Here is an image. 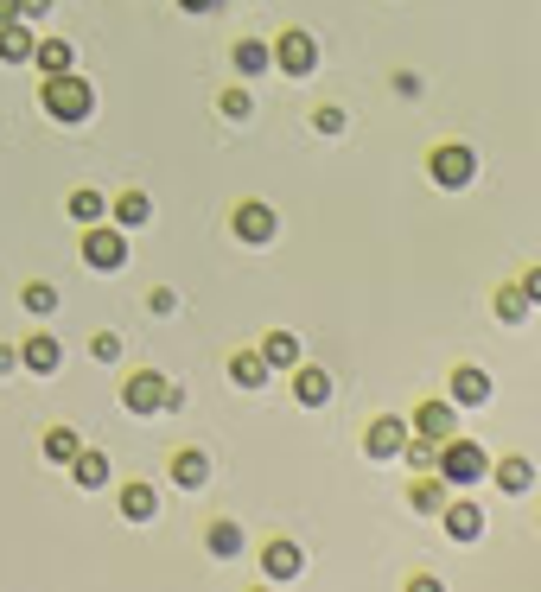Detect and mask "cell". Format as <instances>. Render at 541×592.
Returning a JSON list of instances; mask_svg holds the SVG:
<instances>
[{"mask_svg": "<svg viewBox=\"0 0 541 592\" xmlns=\"http://www.w3.org/2000/svg\"><path fill=\"white\" fill-rule=\"evenodd\" d=\"M440 529H446L459 548H471V542L484 535V510H478L471 497H446V510H440Z\"/></svg>", "mask_w": 541, "mask_h": 592, "instance_id": "9c48e42d", "label": "cell"}, {"mask_svg": "<svg viewBox=\"0 0 541 592\" xmlns=\"http://www.w3.org/2000/svg\"><path fill=\"white\" fill-rule=\"evenodd\" d=\"M71 217H77V223H102V217H109V204H102V191L77 185V191H71Z\"/></svg>", "mask_w": 541, "mask_h": 592, "instance_id": "f546056e", "label": "cell"}, {"mask_svg": "<svg viewBox=\"0 0 541 592\" xmlns=\"http://www.w3.org/2000/svg\"><path fill=\"white\" fill-rule=\"evenodd\" d=\"M32 64L45 77H58V71H77V51H71V39H39L32 45Z\"/></svg>", "mask_w": 541, "mask_h": 592, "instance_id": "7402d4cb", "label": "cell"}, {"mask_svg": "<svg viewBox=\"0 0 541 592\" xmlns=\"http://www.w3.org/2000/svg\"><path fill=\"white\" fill-rule=\"evenodd\" d=\"M217 109L230 115V121H249V115H255V96H249V90H223V96H217Z\"/></svg>", "mask_w": 541, "mask_h": 592, "instance_id": "d6a6232c", "label": "cell"}, {"mask_svg": "<svg viewBox=\"0 0 541 592\" xmlns=\"http://www.w3.org/2000/svg\"><path fill=\"white\" fill-rule=\"evenodd\" d=\"M39 102H45V115H51V121H64V128H83V121L96 115V90H90V83H83L77 71H58V77H45Z\"/></svg>", "mask_w": 541, "mask_h": 592, "instance_id": "6da1fadb", "label": "cell"}, {"mask_svg": "<svg viewBox=\"0 0 541 592\" xmlns=\"http://www.w3.org/2000/svg\"><path fill=\"white\" fill-rule=\"evenodd\" d=\"M230 64H236V77H261V71L274 64V45H268V39H236Z\"/></svg>", "mask_w": 541, "mask_h": 592, "instance_id": "ffe728a7", "label": "cell"}, {"mask_svg": "<svg viewBox=\"0 0 541 592\" xmlns=\"http://www.w3.org/2000/svg\"><path fill=\"white\" fill-rule=\"evenodd\" d=\"M179 7H185V13H217L223 0H179Z\"/></svg>", "mask_w": 541, "mask_h": 592, "instance_id": "ab89813d", "label": "cell"}, {"mask_svg": "<svg viewBox=\"0 0 541 592\" xmlns=\"http://www.w3.org/2000/svg\"><path fill=\"white\" fill-rule=\"evenodd\" d=\"M204 548L217 554V561H236L242 554V522H230V516H217L211 529H204Z\"/></svg>", "mask_w": 541, "mask_h": 592, "instance_id": "603a6c76", "label": "cell"}, {"mask_svg": "<svg viewBox=\"0 0 541 592\" xmlns=\"http://www.w3.org/2000/svg\"><path fill=\"white\" fill-rule=\"evenodd\" d=\"M484 478H491L503 497H529V491H535V459H522V452H510V459H497Z\"/></svg>", "mask_w": 541, "mask_h": 592, "instance_id": "7c38bea8", "label": "cell"}, {"mask_svg": "<svg viewBox=\"0 0 541 592\" xmlns=\"http://www.w3.org/2000/svg\"><path fill=\"white\" fill-rule=\"evenodd\" d=\"M90 357H96V363H115V357H121V338H115V332H96V338H90Z\"/></svg>", "mask_w": 541, "mask_h": 592, "instance_id": "e575fe53", "label": "cell"}, {"mask_svg": "<svg viewBox=\"0 0 541 592\" xmlns=\"http://www.w3.org/2000/svg\"><path fill=\"white\" fill-rule=\"evenodd\" d=\"M491 306H497V319H503V325H522V319L535 312V300L522 293V281H503V287L491 293Z\"/></svg>", "mask_w": 541, "mask_h": 592, "instance_id": "44dd1931", "label": "cell"}, {"mask_svg": "<svg viewBox=\"0 0 541 592\" xmlns=\"http://www.w3.org/2000/svg\"><path fill=\"white\" fill-rule=\"evenodd\" d=\"M446 497H452V484L440 478V472H414V484H408V503L421 516H440L446 510Z\"/></svg>", "mask_w": 541, "mask_h": 592, "instance_id": "2e32d148", "label": "cell"}, {"mask_svg": "<svg viewBox=\"0 0 541 592\" xmlns=\"http://www.w3.org/2000/svg\"><path fill=\"white\" fill-rule=\"evenodd\" d=\"M32 32H26V20H7L0 26V64H32Z\"/></svg>", "mask_w": 541, "mask_h": 592, "instance_id": "cb8c5ba5", "label": "cell"}, {"mask_svg": "<svg viewBox=\"0 0 541 592\" xmlns=\"http://www.w3.org/2000/svg\"><path fill=\"white\" fill-rule=\"evenodd\" d=\"M77 452H83L77 427H51V433H45V459H51V465H71Z\"/></svg>", "mask_w": 541, "mask_h": 592, "instance_id": "83f0119b", "label": "cell"}, {"mask_svg": "<svg viewBox=\"0 0 541 592\" xmlns=\"http://www.w3.org/2000/svg\"><path fill=\"white\" fill-rule=\"evenodd\" d=\"M109 217L121 223V230H147V223H153V198H147V191H121V198L109 204Z\"/></svg>", "mask_w": 541, "mask_h": 592, "instance_id": "ac0fdd59", "label": "cell"}, {"mask_svg": "<svg viewBox=\"0 0 541 592\" xmlns=\"http://www.w3.org/2000/svg\"><path fill=\"white\" fill-rule=\"evenodd\" d=\"M20 7H26V0H0V26H7V20H20Z\"/></svg>", "mask_w": 541, "mask_h": 592, "instance_id": "60d3db41", "label": "cell"}, {"mask_svg": "<svg viewBox=\"0 0 541 592\" xmlns=\"http://www.w3.org/2000/svg\"><path fill=\"white\" fill-rule=\"evenodd\" d=\"M166 389L172 382L160 370H134L128 382H121V402H128V414H166Z\"/></svg>", "mask_w": 541, "mask_h": 592, "instance_id": "ba28073f", "label": "cell"}, {"mask_svg": "<svg viewBox=\"0 0 541 592\" xmlns=\"http://www.w3.org/2000/svg\"><path fill=\"white\" fill-rule=\"evenodd\" d=\"M20 306H26V312H39V319H51V312H58V287H51V281H26Z\"/></svg>", "mask_w": 541, "mask_h": 592, "instance_id": "4dcf8cb0", "label": "cell"}, {"mask_svg": "<svg viewBox=\"0 0 541 592\" xmlns=\"http://www.w3.org/2000/svg\"><path fill=\"white\" fill-rule=\"evenodd\" d=\"M121 516H128V522H153V516H160V491L141 484V478L121 484Z\"/></svg>", "mask_w": 541, "mask_h": 592, "instance_id": "d6986e66", "label": "cell"}, {"mask_svg": "<svg viewBox=\"0 0 541 592\" xmlns=\"http://www.w3.org/2000/svg\"><path fill=\"white\" fill-rule=\"evenodd\" d=\"M268 363H261V351H236L230 357V382H236V389H268Z\"/></svg>", "mask_w": 541, "mask_h": 592, "instance_id": "d4e9b609", "label": "cell"}, {"mask_svg": "<svg viewBox=\"0 0 541 592\" xmlns=\"http://www.w3.org/2000/svg\"><path fill=\"white\" fill-rule=\"evenodd\" d=\"M230 230H236V242L261 249V242H274V236H281V217H274V204L242 198V204H236V217H230Z\"/></svg>", "mask_w": 541, "mask_h": 592, "instance_id": "8992f818", "label": "cell"}, {"mask_svg": "<svg viewBox=\"0 0 541 592\" xmlns=\"http://www.w3.org/2000/svg\"><path fill=\"white\" fill-rule=\"evenodd\" d=\"M147 312H153V319H172V312H179V293H172V287H153V293H147Z\"/></svg>", "mask_w": 541, "mask_h": 592, "instance_id": "836d02e7", "label": "cell"}, {"mask_svg": "<svg viewBox=\"0 0 541 592\" xmlns=\"http://www.w3.org/2000/svg\"><path fill=\"white\" fill-rule=\"evenodd\" d=\"M274 64H281L287 77H312L319 71V39H312V32H281V39H274Z\"/></svg>", "mask_w": 541, "mask_h": 592, "instance_id": "52a82bcc", "label": "cell"}, {"mask_svg": "<svg viewBox=\"0 0 541 592\" xmlns=\"http://www.w3.org/2000/svg\"><path fill=\"white\" fill-rule=\"evenodd\" d=\"M261 363H268V370H293V363H300V338H293V332H268V338H261Z\"/></svg>", "mask_w": 541, "mask_h": 592, "instance_id": "484cf974", "label": "cell"}, {"mask_svg": "<svg viewBox=\"0 0 541 592\" xmlns=\"http://www.w3.org/2000/svg\"><path fill=\"white\" fill-rule=\"evenodd\" d=\"M293 402L300 408H325L331 402V370L325 363H293Z\"/></svg>", "mask_w": 541, "mask_h": 592, "instance_id": "4fadbf2b", "label": "cell"}, {"mask_svg": "<svg viewBox=\"0 0 541 592\" xmlns=\"http://www.w3.org/2000/svg\"><path fill=\"white\" fill-rule=\"evenodd\" d=\"M401 459H408V472H433V459H440V440H427V433H408Z\"/></svg>", "mask_w": 541, "mask_h": 592, "instance_id": "f1b7e54d", "label": "cell"}, {"mask_svg": "<svg viewBox=\"0 0 541 592\" xmlns=\"http://www.w3.org/2000/svg\"><path fill=\"white\" fill-rule=\"evenodd\" d=\"M446 395H452L459 408H484L497 389H491V376H484L478 363H452V376H446Z\"/></svg>", "mask_w": 541, "mask_h": 592, "instance_id": "30bf717a", "label": "cell"}, {"mask_svg": "<svg viewBox=\"0 0 541 592\" xmlns=\"http://www.w3.org/2000/svg\"><path fill=\"white\" fill-rule=\"evenodd\" d=\"M261 573H268L274 586L300 580V573H306V554H300V542H268V548H261Z\"/></svg>", "mask_w": 541, "mask_h": 592, "instance_id": "5bb4252c", "label": "cell"}, {"mask_svg": "<svg viewBox=\"0 0 541 592\" xmlns=\"http://www.w3.org/2000/svg\"><path fill=\"white\" fill-rule=\"evenodd\" d=\"M389 83H395V96H421V90H427V83H421V77H414V71H395Z\"/></svg>", "mask_w": 541, "mask_h": 592, "instance_id": "d590c367", "label": "cell"}, {"mask_svg": "<svg viewBox=\"0 0 541 592\" xmlns=\"http://www.w3.org/2000/svg\"><path fill=\"white\" fill-rule=\"evenodd\" d=\"M408 414H376L370 427H363V452H370L376 465H389V459H401V446H408Z\"/></svg>", "mask_w": 541, "mask_h": 592, "instance_id": "5b68a950", "label": "cell"}, {"mask_svg": "<svg viewBox=\"0 0 541 592\" xmlns=\"http://www.w3.org/2000/svg\"><path fill=\"white\" fill-rule=\"evenodd\" d=\"M83 261H90L96 274L128 268V230H121V223H83Z\"/></svg>", "mask_w": 541, "mask_h": 592, "instance_id": "3957f363", "label": "cell"}, {"mask_svg": "<svg viewBox=\"0 0 541 592\" xmlns=\"http://www.w3.org/2000/svg\"><path fill=\"white\" fill-rule=\"evenodd\" d=\"M45 13H51V0H26V7H20V20H45Z\"/></svg>", "mask_w": 541, "mask_h": 592, "instance_id": "f35d334b", "label": "cell"}, {"mask_svg": "<svg viewBox=\"0 0 541 592\" xmlns=\"http://www.w3.org/2000/svg\"><path fill=\"white\" fill-rule=\"evenodd\" d=\"M312 128H319V134H344V128H351V115H344L338 102H319V109H312Z\"/></svg>", "mask_w": 541, "mask_h": 592, "instance_id": "1f68e13d", "label": "cell"}, {"mask_svg": "<svg viewBox=\"0 0 541 592\" xmlns=\"http://www.w3.org/2000/svg\"><path fill=\"white\" fill-rule=\"evenodd\" d=\"M433 472H440L452 491H465V484H478L484 472H491V459H484V446H478V440L452 433V440H440V459H433Z\"/></svg>", "mask_w": 541, "mask_h": 592, "instance_id": "7a4b0ae2", "label": "cell"}, {"mask_svg": "<svg viewBox=\"0 0 541 592\" xmlns=\"http://www.w3.org/2000/svg\"><path fill=\"white\" fill-rule=\"evenodd\" d=\"M522 293H529V300L541 306V261H535V268H529V274H522Z\"/></svg>", "mask_w": 541, "mask_h": 592, "instance_id": "8d00e7d4", "label": "cell"}, {"mask_svg": "<svg viewBox=\"0 0 541 592\" xmlns=\"http://www.w3.org/2000/svg\"><path fill=\"white\" fill-rule=\"evenodd\" d=\"M427 172H433V185H440V191H465L471 179H478V153H471L465 141H440L427 153Z\"/></svg>", "mask_w": 541, "mask_h": 592, "instance_id": "277c9868", "label": "cell"}, {"mask_svg": "<svg viewBox=\"0 0 541 592\" xmlns=\"http://www.w3.org/2000/svg\"><path fill=\"white\" fill-rule=\"evenodd\" d=\"M20 363L32 376H58V363H64V344L51 338V332H32L26 344H20Z\"/></svg>", "mask_w": 541, "mask_h": 592, "instance_id": "9a60e30c", "label": "cell"}, {"mask_svg": "<svg viewBox=\"0 0 541 592\" xmlns=\"http://www.w3.org/2000/svg\"><path fill=\"white\" fill-rule=\"evenodd\" d=\"M20 370V351H13V344H0V376H13Z\"/></svg>", "mask_w": 541, "mask_h": 592, "instance_id": "74e56055", "label": "cell"}, {"mask_svg": "<svg viewBox=\"0 0 541 592\" xmlns=\"http://www.w3.org/2000/svg\"><path fill=\"white\" fill-rule=\"evenodd\" d=\"M71 472H77V484H83V491H102V484H109V459H102V452H90V446H83L77 459H71Z\"/></svg>", "mask_w": 541, "mask_h": 592, "instance_id": "4316f807", "label": "cell"}, {"mask_svg": "<svg viewBox=\"0 0 541 592\" xmlns=\"http://www.w3.org/2000/svg\"><path fill=\"white\" fill-rule=\"evenodd\" d=\"M408 427L427 433V440H452V433H459V402H452V395H446V402H421L408 414Z\"/></svg>", "mask_w": 541, "mask_h": 592, "instance_id": "8fae6325", "label": "cell"}, {"mask_svg": "<svg viewBox=\"0 0 541 592\" xmlns=\"http://www.w3.org/2000/svg\"><path fill=\"white\" fill-rule=\"evenodd\" d=\"M172 484H185V491L211 484V452H204V446H185V452H172Z\"/></svg>", "mask_w": 541, "mask_h": 592, "instance_id": "e0dca14e", "label": "cell"}]
</instances>
